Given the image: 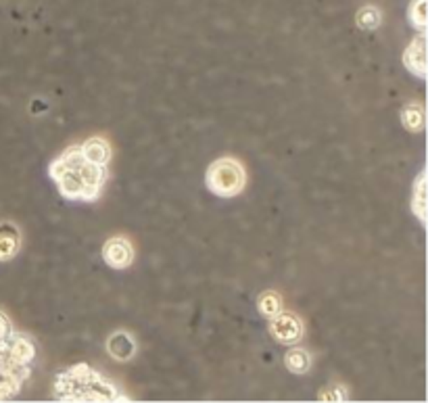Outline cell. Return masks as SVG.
I'll return each mask as SVG.
<instances>
[{
	"label": "cell",
	"instance_id": "cell-16",
	"mask_svg": "<svg viewBox=\"0 0 428 403\" xmlns=\"http://www.w3.org/2000/svg\"><path fill=\"white\" fill-rule=\"evenodd\" d=\"M320 399H330V402H343L347 399V393L343 389H332V391H324L320 395Z\"/></svg>",
	"mask_w": 428,
	"mask_h": 403
},
{
	"label": "cell",
	"instance_id": "cell-14",
	"mask_svg": "<svg viewBox=\"0 0 428 403\" xmlns=\"http://www.w3.org/2000/svg\"><path fill=\"white\" fill-rule=\"evenodd\" d=\"M408 15H410V23L418 30V34H427V0H414L410 4Z\"/></svg>",
	"mask_w": 428,
	"mask_h": 403
},
{
	"label": "cell",
	"instance_id": "cell-3",
	"mask_svg": "<svg viewBox=\"0 0 428 403\" xmlns=\"http://www.w3.org/2000/svg\"><path fill=\"white\" fill-rule=\"evenodd\" d=\"M205 184L213 194L222 199H232L245 190V168L232 157H222L209 166V170L205 173Z\"/></svg>",
	"mask_w": 428,
	"mask_h": 403
},
{
	"label": "cell",
	"instance_id": "cell-15",
	"mask_svg": "<svg viewBox=\"0 0 428 403\" xmlns=\"http://www.w3.org/2000/svg\"><path fill=\"white\" fill-rule=\"evenodd\" d=\"M355 21H358V25H360L362 30H376V27L380 25V11L374 8V6H364V8L358 13Z\"/></svg>",
	"mask_w": 428,
	"mask_h": 403
},
{
	"label": "cell",
	"instance_id": "cell-10",
	"mask_svg": "<svg viewBox=\"0 0 428 403\" xmlns=\"http://www.w3.org/2000/svg\"><path fill=\"white\" fill-rule=\"evenodd\" d=\"M401 121L408 132H422L427 125V113L420 103H410L401 111Z\"/></svg>",
	"mask_w": 428,
	"mask_h": 403
},
{
	"label": "cell",
	"instance_id": "cell-8",
	"mask_svg": "<svg viewBox=\"0 0 428 403\" xmlns=\"http://www.w3.org/2000/svg\"><path fill=\"white\" fill-rule=\"evenodd\" d=\"M107 351H109V355L115 357L118 361H127V359H132V357L136 355V341L132 339L130 333L120 330V333H115V335L109 337Z\"/></svg>",
	"mask_w": 428,
	"mask_h": 403
},
{
	"label": "cell",
	"instance_id": "cell-7",
	"mask_svg": "<svg viewBox=\"0 0 428 403\" xmlns=\"http://www.w3.org/2000/svg\"><path fill=\"white\" fill-rule=\"evenodd\" d=\"M80 151H82V155H84L88 161H92V163H96V166H105V168L109 166L111 155H113L111 144H109L105 138H99V136L88 138L86 142H82V144H80Z\"/></svg>",
	"mask_w": 428,
	"mask_h": 403
},
{
	"label": "cell",
	"instance_id": "cell-12",
	"mask_svg": "<svg viewBox=\"0 0 428 403\" xmlns=\"http://www.w3.org/2000/svg\"><path fill=\"white\" fill-rule=\"evenodd\" d=\"M412 211L418 216L422 224H427V172H422L416 180L412 194Z\"/></svg>",
	"mask_w": 428,
	"mask_h": 403
},
{
	"label": "cell",
	"instance_id": "cell-6",
	"mask_svg": "<svg viewBox=\"0 0 428 403\" xmlns=\"http://www.w3.org/2000/svg\"><path fill=\"white\" fill-rule=\"evenodd\" d=\"M403 65L412 75L427 80V34H418L408 44L403 53Z\"/></svg>",
	"mask_w": 428,
	"mask_h": 403
},
{
	"label": "cell",
	"instance_id": "cell-2",
	"mask_svg": "<svg viewBox=\"0 0 428 403\" xmlns=\"http://www.w3.org/2000/svg\"><path fill=\"white\" fill-rule=\"evenodd\" d=\"M55 397L61 402H130L111 380L88 364H75L57 376Z\"/></svg>",
	"mask_w": 428,
	"mask_h": 403
},
{
	"label": "cell",
	"instance_id": "cell-1",
	"mask_svg": "<svg viewBox=\"0 0 428 403\" xmlns=\"http://www.w3.org/2000/svg\"><path fill=\"white\" fill-rule=\"evenodd\" d=\"M49 175L53 178L63 199L92 203L101 197L109 180V170L105 166H96L88 161L82 155L77 144V147L65 149L49 166Z\"/></svg>",
	"mask_w": 428,
	"mask_h": 403
},
{
	"label": "cell",
	"instance_id": "cell-9",
	"mask_svg": "<svg viewBox=\"0 0 428 403\" xmlns=\"http://www.w3.org/2000/svg\"><path fill=\"white\" fill-rule=\"evenodd\" d=\"M21 247V236L15 224L2 222L0 224V261H8L17 255Z\"/></svg>",
	"mask_w": 428,
	"mask_h": 403
},
{
	"label": "cell",
	"instance_id": "cell-11",
	"mask_svg": "<svg viewBox=\"0 0 428 403\" xmlns=\"http://www.w3.org/2000/svg\"><path fill=\"white\" fill-rule=\"evenodd\" d=\"M284 366L293 374H306L307 370H309V366H311V357H309V353H307L306 349L291 345V349L284 355Z\"/></svg>",
	"mask_w": 428,
	"mask_h": 403
},
{
	"label": "cell",
	"instance_id": "cell-13",
	"mask_svg": "<svg viewBox=\"0 0 428 403\" xmlns=\"http://www.w3.org/2000/svg\"><path fill=\"white\" fill-rule=\"evenodd\" d=\"M257 309H259L261 316L272 318V316H276L278 311H282V297H280L278 292H274V290H268V292L259 294V299H257Z\"/></svg>",
	"mask_w": 428,
	"mask_h": 403
},
{
	"label": "cell",
	"instance_id": "cell-4",
	"mask_svg": "<svg viewBox=\"0 0 428 403\" xmlns=\"http://www.w3.org/2000/svg\"><path fill=\"white\" fill-rule=\"evenodd\" d=\"M270 335L282 345H297L303 339V322L295 314L278 311L270 318Z\"/></svg>",
	"mask_w": 428,
	"mask_h": 403
},
{
	"label": "cell",
	"instance_id": "cell-5",
	"mask_svg": "<svg viewBox=\"0 0 428 403\" xmlns=\"http://www.w3.org/2000/svg\"><path fill=\"white\" fill-rule=\"evenodd\" d=\"M103 259L113 270H125L134 261V247L127 238L115 236L105 242L103 247Z\"/></svg>",
	"mask_w": 428,
	"mask_h": 403
}]
</instances>
